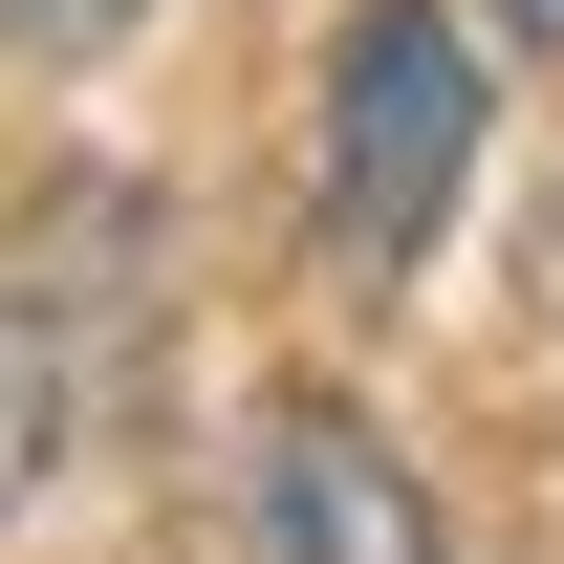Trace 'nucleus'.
<instances>
[{"label": "nucleus", "instance_id": "obj_4", "mask_svg": "<svg viewBox=\"0 0 564 564\" xmlns=\"http://www.w3.org/2000/svg\"><path fill=\"white\" fill-rule=\"evenodd\" d=\"M131 0H0V44H109Z\"/></svg>", "mask_w": 564, "mask_h": 564}, {"label": "nucleus", "instance_id": "obj_3", "mask_svg": "<svg viewBox=\"0 0 564 564\" xmlns=\"http://www.w3.org/2000/svg\"><path fill=\"white\" fill-rule=\"evenodd\" d=\"M44 391H66V369H44V326H0V499L44 478Z\"/></svg>", "mask_w": 564, "mask_h": 564}, {"label": "nucleus", "instance_id": "obj_1", "mask_svg": "<svg viewBox=\"0 0 564 564\" xmlns=\"http://www.w3.org/2000/svg\"><path fill=\"white\" fill-rule=\"evenodd\" d=\"M478 174V22L456 0H369L348 66H326V261L348 282H413L434 217Z\"/></svg>", "mask_w": 564, "mask_h": 564}, {"label": "nucleus", "instance_id": "obj_2", "mask_svg": "<svg viewBox=\"0 0 564 564\" xmlns=\"http://www.w3.org/2000/svg\"><path fill=\"white\" fill-rule=\"evenodd\" d=\"M239 564H434V499L391 478V434L282 391L261 456H239Z\"/></svg>", "mask_w": 564, "mask_h": 564}, {"label": "nucleus", "instance_id": "obj_5", "mask_svg": "<svg viewBox=\"0 0 564 564\" xmlns=\"http://www.w3.org/2000/svg\"><path fill=\"white\" fill-rule=\"evenodd\" d=\"M521 44H564V0H521Z\"/></svg>", "mask_w": 564, "mask_h": 564}]
</instances>
